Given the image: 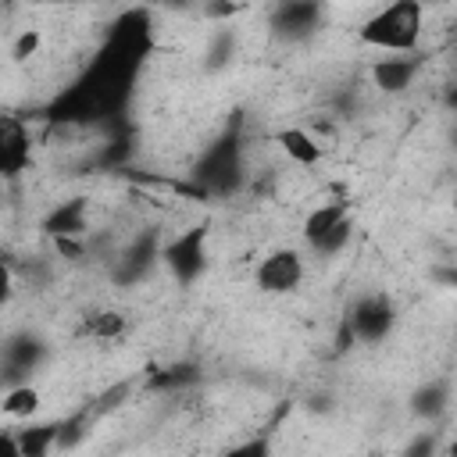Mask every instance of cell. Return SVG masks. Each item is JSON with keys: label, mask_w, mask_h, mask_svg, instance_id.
Returning <instances> with one entry per match:
<instances>
[{"label": "cell", "mask_w": 457, "mask_h": 457, "mask_svg": "<svg viewBox=\"0 0 457 457\" xmlns=\"http://www.w3.org/2000/svg\"><path fill=\"white\" fill-rule=\"evenodd\" d=\"M421 32H425V7L418 0H393L371 11L357 29L361 43L382 54H414Z\"/></svg>", "instance_id": "obj_1"}, {"label": "cell", "mask_w": 457, "mask_h": 457, "mask_svg": "<svg viewBox=\"0 0 457 457\" xmlns=\"http://www.w3.org/2000/svg\"><path fill=\"white\" fill-rule=\"evenodd\" d=\"M303 271H307V268H303L300 250L278 246V250H271V253H264V257L257 261V268H253V286H257L261 293H268V296H289V293L300 289Z\"/></svg>", "instance_id": "obj_2"}, {"label": "cell", "mask_w": 457, "mask_h": 457, "mask_svg": "<svg viewBox=\"0 0 457 457\" xmlns=\"http://www.w3.org/2000/svg\"><path fill=\"white\" fill-rule=\"evenodd\" d=\"M350 228H353L350 211H346L343 200H336V204H321V207H314V211L307 214V221H303V239H307L314 250H321V253H336V250L350 239Z\"/></svg>", "instance_id": "obj_3"}, {"label": "cell", "mask_w": 457, "mask_h": 457, "mask_svg": "<svg viewBox=\"0 0 457 457\" xmlns=\"http://www.w3.org/2000/svg\"><path fill=\"white\" fill-rule=\"evenodd\" d=\"M32 164V136L21 118L0 114V179H14Z\"/></svg>", "instance_id": "obj_4"}, {"label": "cell", "mask_w": 457, "mask_h": 457, "mask_svg": "<svg viewBox=\"0 0 457 457\" xmlns=\"http://www.w3.org/2000/svg\"><path fill=\"white\" fill-rule=\"evenodd\" d=\"M418 71H421V64L414 54H389L371 64V79L382 93H403L418 79Z\"/></svg>", "instance_id": "obj_5"}, {"label": "cell", "mask_w": 457, "mask_h": 457, "mask_svg": "<svg viewBox=\"0 0 457 457\" xmlns=\"http://www.w3.org/2000/svg\"><path fill=\"white\" fill-rule=\"evenodd\" d=\"M350 328H353L361 339H382V336L393 328V307H389V300H386V296H364V300L353 307Z\"/></svg>", "instance_id": "obj_6"}, {"label": "cell", "mask_w": 457, "mask_h": 457, "mask_svg": "<svg viewBox=\"0 0 457 457\" xmlns=\"http://www.w3.org/2000/svg\"><path fill=\"white\" fill-rule=\"evenodd\" d=\"M275 143H278V150L293 161V164H300V168H314V164H321V143L307 132V129H300V125H289V129H278L275 132Z\"/></svg>", "instance_id": "obj_7"}, {"label": "cell", "mask_w": 457, "mask_h": 457, "mask_svg": "<svg viewBox=\"0 0 457 457\" xmlns=\"http://www.w3.org/2000/svg\"><path fill=\"white\" fill-rule=\"evenodd\" d=\"M204 232H189V236H182L175 246H168V264L179 271V278L186 282V278H193L200 268H204Z\"/></svg>", "instance_id": "obj_8"}, {"label": "cell", "mask_w": 457, "mask_h": 457, "mask_svg": "<svg viewBox=\"0 0 457 457\" xmlns=\"http://www.w3.org/2000/svg\"><path fill=\"white\" fill-rule=\"evenodd\" d=\"M39 407H43V396H39V389L36 386H14V389H7L4 393V400H0V411L11 418V421H29V418H36L39 414Z\"/></svg>", "instance_id": "obj_9"}, {"label": "cell", "mask_w": 457, "mask_h": 457, "mask_svg": "<svg viewBox=\"0 0 457 457\" xmlns=\"http://www.w3.org/2000/svg\"><path fill=\"white\" fill-rule=\"evenodd\" d=\"M57 425H29L18 432V446H21V457H46L50 446L57 443Z\"/></svg>", "instance_id": "obj_10"}, {"label": "cell", "mask_w": 457, "mask_h": 457, "mask_svg": "<svg viewBox=\"0 0 457 457\" xmlns=\"http://www.w3.org/2000/svg\"><path fill=\"white\" fill-rule=\"evenodd\" d=\"M414 411H418L421 418H436L439 411H446V386H443V382H432V386L418 389V396H414Z\"/></svg>", "instance_id": "obj_11"}, {"label": "cell", "mask_w": 457, "mask_h": 457, "mask_svg": "<svg viewBox=\"0 0 457 457\" xmlns=\"http://www.w3.org/2000/svg\"><path fill=\"white\" fill-rule=\"evenodd\" d=\"M39 46H43V32L39 29H25V32H18V39L11 46V57L14 61H29V57H36Z\"/></svg>", "instance_id": "obj_12"}, {"label": "cell", "mask_w": 457, "mask_h": 457, "mask_svg": "<svg viewBox=\"0 0 457 457\" xmlns=\"http://www.w3.org/2000/svg\"><path fill=\"white\" fill-rule=\"evenodd\" d=\"M121 328H125V318H121L118 311H100V314H96V321L89 325V332H93V336H104V339L118 336Z\"/></svg>", "instance_id": "obj_13"}, {"label": "cell", "mask_w": 457, "mask_h": 457, "mask_svg": "<svg viewBox=\"0 0 457 457\" xmlns=\"http://www.w3.org/2000/svg\"><path fill=\"white\" fill-rule=\"evenodd\" d=\"M218 457H271V450H268V439H246V443L221 450Z\"/></svg>", "instance_id": "obj_14"}, {"label": "cell", "mask_w": 457, "mask_h": 457, "mask_svg": "<svg viewBox=\"0 0 457 457\" xmlns=\"http://www.w3.org/2000/svg\"><path fill=\"white\" fill-rule=\"evenodd\" d=\"M11 293H14V275H11V264H7L4 253H0V303H7Z\"/></svg>", "instance_id": "obj_15"}, {"label": "cell", "mask_w": 457, "mask_h": 457, "mask_svg": "<svg viewBox=\"0 0 457 457\" xmlns=\"http://www.w3.org/2000/svg\"><path fill=\"white\" fill-rule=\"evenodd\" d=\"M0 457H21V446H18V432H7V428H0Z\"/></svg>", "instance_id": "obj_16"}, {"label": "cell", "mask_w": 457, "mask_h": 457, "mask_svg": "<svg viewBox=\"0 0 457 457\" xmlns=\"http://www.w3.org/2000/svg\"><path fill=\"white\" fill-rule=\"evenodd\" d=\"M403 457H432V436H428V432H421V436L411 443V450H407Z\"/></svg>", "instance_id": "obj_17"}, {"label": "cell", "mask_w": 457, "mask_h": 457, "mask_svg": "<svg viewBox=\"0 0 457 457\" xmlns=\"http://www.w3.org/2000/svg\"><path fill=\"white\" fill-rule=\"evenodd\" d=\"M368 457H386V453H368Z\"/></svg>", "instance_id": "obj_18"}]
</instances>
